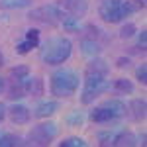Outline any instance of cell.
<instances>
[{
    "mask_svg": "<svg viewBox=\"0 0 147 147\" xmlns=\"http://www.w3.org/2000/svg\"><path fill=\"white\" fill-rule=\"evenodd\" d=\"M108 75H110V67H108V63L104 59H100V57L90 59V63L86 67V75H84L82 94H80V102L84 106L92 104L102 92L110 86Z\"/></svg>",
    "mask_w": 147,
    "mask_h": 147,
    "instance_id": "6da1fadb",
    "label": "cell"
},
{
    "mask_svg": "<svg viewBox=\"0 0 147 147\" xmlns=\"http://www.w3.org/2000/svg\"><path fill=\"white\" fill-rule=\"evenodd\" d=\"M73 53V43L67 37H49L47 41H43V45L39 49V59L45 65H63L65 61H69V57Z\"/></svg>",
    "mask_w": 147,
    "mask_h": 147,
    "instance_id": "7a4b0ae2",
    "label": "cell"
},
{
    "mask_svg": "<svg viewBox=\"0 0 147 147\" xmlns=\"http://www.w3.org/2000/svg\"><path fill=\"white\" fill-rule=\"evenodd\" d=\"M79 84H80V77L75 69H59L51 75L49 90L57 98H67V96H73L79 90Z\"/></svg>",
    "mask_w": 147,
    "mask_h": 147,
    "instance_id": "3957f363",
    "label": "cell"
},
{
    "mask_svg": "<svg viewBox=\"0 0 147 147\" xmlns=\"http://www.w3.org/2000/svg\"><path fill=\"white\" fill-rule=\"evenodd\" d=\"M98 14L106 24H120L127 16L136 14V10L129 4V0H102Z\"/></svg>",
    "mask_w": 147,
    "mask_h": 147,
    "instance_id": "277c9868",
    "label": "cell"
},
{
    "mask_svg": "<svg viewBox=\"0 0 147 147\" xmlns=\"http://www.w3.org/2000/svg\"><path fill=\"white\" fill-rule=\"evenodd\" d=\"M127 112V106L122 100H106L104 104L96 106L94 110H90V120L94 124H112L122 120Z\"/></svg>",
    "mask_w": 147,
    "mask_h": 147,
    "instance_id": "5b68a950",
    "label": "cell"
},
{
    "mask_svg": "<svg viewBox=\"0 0 147 147\" xmlns=\"http://www.w3.org/2000/svg\"><path fill=\"white\" fill-rule=\"evenodd\" d=\"M28 18L32 22H39V24H45V26H63V22L67 20L63 10H61V6L57 2L39 6V8H34V10L28 14Z\"/></svg>",
    "mask_w": 147,
    "mask_h": 147,
    "instance_id": "8992f818",
    "label": "cell"
},
{
    "mask_svg": "<svg viewBox=\"0 0 147 147\" xmlns=\"http://www.w3.org/2000/svg\"><path fill=\"white\" fill-rule=\"evenodd\" d=\"M43 94V80L39 77H26L20 82H12L8 88V98L18 100L22 96H39Z\"/></svg>",
    "mask_w": 147,
    "mask_h": 147,
    "instance_id": "52a82bcc",
    "label": "cell"
},
{
    "mask_svg": "<svg viewBox=\"0 0 147 147\" xmlns=\"http://www.w3.org/2000/svg\"><path fill=\"white\" fill-rule=\"evenodd\" d=\"M59 136V127L53 122H43V124H37L30 129L28 134V145H49L55 137Z\"/></svg>",
    "mask_w": 147,
    "mask_h": 147,
    "instance_id": "ba28073f",
    "label": "cell"
},
{
    "mask_svg": "<svg viewBox=\"0 0 147 147\" xmlns=\"http://www.w3.org/2000/svg\"><path fill=\"white\" fill-rule=\"evenodd\" d=\"M98 141L100 145H116V147H131L137 145V139L131 131L127 129H120V131H102L98 134Z\"/></svg>",
    "mask_w": 147,
    "mask_h": 147,
    "instance_id": "9c48e42d",
    "label": "cell"
},
{
    "mask_svg": "<svg viewBox=\"0 0 147 147\" xmlns=\"http://www.w3.org/2000/svg\"><path fill=\"white\" fill-rule=\"evenodd\" d=\"M57 4L61 6V10L65 14V18H67L65 22H71V20L80 22V20L84 18L86 10H88V2H86V0H59Z\"/></svg>",
    "mask_w": 147,
    "mask_h": 147,
    "instance_id": "30bf717a",
    "label": "cell"
},
{
    "mask_svg": "<svg viewBox=\"0 0 147 147\" xmlns=\"http://www.w3.org/2000/svg\"><path fill=\"white\" fill-rule=\"evenodd\" d=\"M35 47H39V30H28L26 32V37L16 45V53L26 55V53H30Z\"/></svg>",
    "mask_w": 147,
    "mask_h": 147,
    "instance_id": "8fae6325",
    "label": "cell"
},
{
    "mask_svg": "<svg viewBox=\"0 0 147 147\" xmlns=\"http://www.w3.org/2000/svg\"><path fill=\"white\" fill-rule=\"evenodd\" d=\"M102 45H104V41L92 39V37H86V35H82V39H80V51H82V55L90 57V59L100 55Z\"/></svg>",
    "mask_w": 147,
    "mask_h": 147,
    "instance_id": "7c38bea8",
    "label": "cell"
},
{
    "mask_svg": "<svg viewBox=\"0 0 147 147\" xmlns=\"http://www.w3.org/2000/svg\"><path fill=\"white\" fill-rule=\"evenodd\" d=\"M6 112H8V116H10V120L14 122V124H28L30 118H32L30 108L24 106V104H14V106H10Z\"/></svg>",
    "mask_w": 147,
    "mask_h": 147,
    "instance_id": "4fadbf2b",
    "label": "cell"
},
{
    "mask_svg": "<svg viewBox=\"0 0 147 147\" xmlns=\"http://www.w3.org/2000/svg\"><path fill=\"white\" fill-rule=\"evenodd\" d=\"M57 110H59L57 100H43L34 108V116L35 118H47V116H53Z\"/></svg>",
    "mask_w": 147,
    "mask_h": 147,
    "instance_id": "5bb4252c",
    "label": "cell"
},
{
    "mask_svg": "<svg viewBox=\"0 0 147 147\" xmlns=\"http://www.w3.org/2000/svg\"><path fill=\"white\" fill-rule=\"evenodd\" d=\"M127 110H131V118H134L136 122L145 120V116H147V102H145V98H136V100H131L129 106H127Z\"/></svg>",
    "mask_w": 147,
    "mask_h": 147,
    "instance_id": "9a60e30c",
    "label": "cell"
},
{
    "mask_svg": "<svg viewBox=\"0 0 147 147\" xmlns=\"http://www.w3.org/2000/svg\"><path fill=\"white\" fill-rule=\"evenodd\" d=\"M112 88L118 94H131L134 92V82L129 79H116L112 84Z\"/></svg>",
    "mask_w": 147,
    "mask_h": 147,
    "instance_id": "2e32d148",
    "label": "cell"
},
{
    "mask_svg": "<svg viewBox=\"0 0 147 147\" xmlns=\"http://www.w3.org/2000/svg\"><path fill=\"white\" fill-rule=\"evenodd\" d=\"M26 77H30V67H28V65H18V67H14L10 71V75H8L10 82H20V80H24Z\"/></svg>",
    "mask_w": 147,
    "mask_h": 147,
    "instance_id": "e0dca14e",
    "label": "cell"
},
{
    "mask_svg": "<svg viewBox=\"0 0 147 147\" xmlns=\"http://www.w3.org/2000/svg\"><path fill=\"white\" fill-rule=\"evenodd\" d=\"M32 0H0V8L4 10H18V8H30Z\"/></svg>",
    "mask_w": 147,
    "mask_h": 147,
    "instance_id": "ac0fdd59",
    "label": "cell"
},
{
    "mask_svg": "<svg viewBox=\"0 0 147 147\" xmlns=\"http://www.w3.org/2000/svg\"><path fill=\"white\" fill-rule=\"evenodd\" d=\"M22 137L16 136V134H2V137H0V147H16V145H22Z\"/></svg>",
    "mask_w": 147,
    "mask_h": 147,
    "instance_id": "d6986e66",
    "label": "cell"
},
{
    "mask_svg": "<svg viewBox=\"0 0 147 147\" xmlns=\"http://www.w3.org/2000/svg\"><path fill=\"white\" fill-rule=\"evenodd\" d=\"M59 145L61 147H86L88 143H86L82 137H67V139H63Z\"/></svg>",
    "mask_w": 147,
    "mask_h": 147,
    "instance_id": "ffe728a7",
    "label": "cell"
},
{
    "mask_svg": "<svg viewBox=\"0 0 147 147\" xmlns=\"http://www.w3.org/2000/svg\"><path fill=\"white\" fill-rule=\"evenodd\" d=\"M137 32V28L134 26V24H125V26H122V30H120V37L122 39H129V37H134Z\"/></svg>",
    "mask_w": 147,
    "mask_h": 147,
    "instance_id": "44dd1931",
    "label": "cell"
},
{
    "mask_svg": "<svg viewBox=\"0 0 147 147\" xmlns=\"http://www.w3.org/2000/svg\"><path fill=\"white\" fill-rule=\"evenodd\" d=\"M136 79L139 80L141 84H145V82H147V65H145V63H141V65L136 69Z\"/></svg>",
    "mask_w": 147,
    "mask_h": 147,
    "instance_id": "7402d4cb",
    "label": "cell"
},
{
    "mask_svg": "<svg viewBox=\"0 0 147 147\" xmlns=\"http://www.w3.org/2000/svg\"><path fill=\"white\" fill-rule=\"evenodd\" d=\"M137 47H139V51H145V47H147V32L145 30H141V34L137 37Z\"/></svg>",
    "mask_w": 147,
    "mask_h": 147,
    "instance_id": "603a6c76",
    "label": "cell"
},
{
    "mask_svg": "<svg viewBox=\"0 0 147 147\" xmlns=\"http://www.w3.org/2000/svg\"><path fill=\"white\" fill-rule=\"evenodd\" d=\"M129 4L134 6V10H136V12H139V10L145 8V0H129Z\"/></svg>",
    "mask_w": 147,
    "mask_h": 147,
    "instance_id": "cb8c5ba5",
    "label": "cell"
},
{
    "mask_svg": "<svg viewBox=\"0 0 147 147\" xmlns=\"http://www.w3.org/2000/svg\"><path fill=\"white\" fill-rule=\"evenodd\" d=\"M116 65H118L120 69H124V67H129V59H127V57H120V59L116 61Z\"/></svg>",
    "mask_w": 147,
    "mask_h": 147,
    "instance_id": "d4e9b609",
    "label": "cell"
},
{
    "mask_svg": "<svg viewBox=\"0 0 147 147\" xmlns=\"http://www.w3.org/2000/svg\"><path fill=\"white\" fill-rule=\"evenodd\" d=\"M80 122H82V116H80V114H77V112L69 118V124H80Z\"/></svg>",
    "mask_w": 147,
    "mask_h": 147,
    "instance_id": "484cf974",
    "label": "cell"
},
{
    "mask_svg": "<svg viewBox=\"0 0 147 147\" xmlns=\"http://www.w3.org/2000/svg\"><path fill=\"white\" fill-rule=\"evenodd\" d=\"M4 116H6V106H4V104L0 102V122L4 120Z\"/></svg>",
    "mask_w": 147,
    "mask_h": 147,
    "instance_id": "4316f807",
    "label": "cell"
},
{
    "mask_svg": "<svg viewBox=\"0 0 147 147\" xmlns=\"http://www.w3.org/2000/svg\"><path fill=\"white\" fill-rule=\"evenodd\" d=\"M4 90V79H2V77H0V92Z\"/></svg>",
    "mask_w": 147,
    "mask_h": 147,
    "instance_id": "83f0119b",
    "label": "cell"
},
{
    "mask_svg": "<svg viewBox=\"0 0 147 147\" xmlns=\"http://www.w3.org/2000/svg\"><path fill=\"white\" fill-rule=\"evenodd\" d=\"M2 65H4V55L0 53V67H2Z\"/></svg>",
    "mask_w": 147,
    "mask_h": 147,
    "instance_id": "f1b7e54d",
    "label": "cell"
},
{
    "mask_svg": "<svg viewBox=\"0 0 147 147\" xmlns=\"http://www.w3.org/2000/svg\"><path fill=\"white\" fill-rule=\"evenodd\" d=\"M2 134H4V131H0V137H2Z\"/></svg>",
    "mask_w": 147,
    "mask_h": 147,
    "instance_id": "f546056e",
    "label": "cell"
}]
</instances>
